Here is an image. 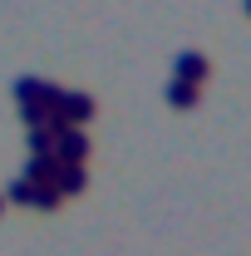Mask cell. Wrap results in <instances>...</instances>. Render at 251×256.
<instances>
[{"label": "cell", "instance_id": "cell-1", "mask_svg": "<svg viewBox=\"0 0 251 256\" xmlns=\"http://www.w3.org/2000/svg\"><path fill=\"white\" fill-rule=\"evenodd\" d=\"M54 158L64 168H84V158H89V133L84 128H64L60 138H54Z\"/></svg>", "mask_w": 251, "mask_h": 256}, {"label": "cell", "instance_id": "cell-2", "mask_svg": "<svg viewBox=\"0 0 251 256\" xmlns=\"http://www.w3.org/2000/svg\"><path fill=\"white\" fill-rule=\"evenodd\" d=\"M60 114L69 128H84L89 118H94V94H84V89H64V98H60Z\"/></svg>", "mask_w": 251, "mask_h": 256}, {"label": "cell", "instance_id": "cell-3", "mask_svg": "<svg viewBox=\"0 0 251 256\" xmlns=\"http://www.w3.org/2000/svg\"><path fill=\"white\" fill-rule=\"evenodd\" d=\"M60 168H64V162L54 158V153H44V158H25L20 178H25V182H34V188H54V182H60Z\"/></svg>", "mask_w": 251, "mask_h": 256}, {"label": "cell", "instance_id": "cell-4", "mask_svg": "<svg viewBox=\"0 0 251 256\" xmlns=\"http://www.w3.org/2000/svg\"><path fill=\"white\" fill-rule=\"evenodd\" d=\"M207 69H212V64H207V54H202V50H182V54H178V64H172V79H188V84H197V89H202Z\"/></svg>", "mask_w": 251, "mask_h": 256}, {"label": "cell", "instance_id": "cell-5", "mask_svg": "<svg viewBox=\"0 0 251 256\" xmlns=\"http://www.w3.org/2000/svg\"><path fill=\"white\" fill-rule=\"evenodd\" d=\"M54 188H60V197H79V192L89 188V172L84 168H60V182Z\"/></svg>", "mask_w": 251, "mask_h": 256}, {"label": "cell", "instance_id": "cell-6", "mask_svg": "<svg viewBox=\"0 0 251 256\" xmlns=\"http://www.w3.org/2000/svg\"><path fill=\"white\" fill-rule=\"evenodd\" d=\"M44 89H50V79H34V74L15 79V98L20 104H44Z\"/></svg>", "mask_w": 251, "mask_h": 256}, {"label": "cell", "instance_id": "cell-7", "mask_svg": "<svg viewBox=\"0 0 251 256\" xmlns=\"http://www.w3.org/2000/svg\"><path fill=\"white\" fill-rule=\"evenodd\" d=\"M197 98H202V89L188 84V79H172V84H168V104H172V108H192Z\"/></svg>", "mask_w": 251, "mask_h": 256}, {"label": "cell", "instance_id": "cell-8", "mask_svg": "<svg viewBox=\"0 0 251 256\" xmlns=\"http://www.w3.org/2000/svg\"><path fill=\"white\" fill-rule=\"evenodd\" d=\"M0 197H5V202H20V207H30V202H34V182H25V178H15V182H10V188L0 192Z\"/></svg>", "mask_w": 251, "mask_h": 256}, {"label": "cell", "instance_id": "cell-9", "mask_svg": "<svg viewBox=\"0 0 251 256\" xmlns=\"http://www.w3.org/2000/svg\"><path fill=\"white\" fill-rule=\"evenodd\" d=\"M44 153H54V133L50 128H30V158H44Z\"/></svg>", "mask_w": 251, "mask_h": 256}, {"label": "cell", "instance_id": "cell-10", "mask_svg": "<svg viewBox=\"0 0 251 256\" xmlns=\"http://www.w3.org/2000/svg\"><path fill=\"white\" fill-rule=\"evenodd\" d=\"M30 207H40V212H54L60 207V188H34V202Z\"/></svg>", "mask_w": 251, "mask_h": 256}, {"label": "cell", "instance_id": "cell-11", "mask_svg": "<svg viewBox=\"0 0 251 256\" xmlns=\"http://www.w3.org/2000/svg\"><path fill=\"white\" fill-rule=\"evenodd\" d=\"M20 114H25V124H30V128H44V124H50V108H44V104H20Z\"/></svg>", "mask_w": 251, "mask_h": 256}, {"label": "cell", "instance_id": "cell-12", "mask_svg": "<svg viewBox=\"0 0 251 256\" xmlns=\"http://www.w3.org/2000/svg\"><path fill=\"white\" fill-rule=\"evenodd\" d=\"M242 5H246V15H251V0H242Z\"/></svg>", "mask_w": 251, "mask_h": 256}, {"label": "cell", "instance_id": "cell-13", "mask_svg": "<svg viewBox=\"0 0 251 256\" xmlns=\"http://www.w3.org/2000/svg\"><path fill=\"white\" fill-rule=\"evenodd\" d=\"M0 212H5V197H0Z\"/></svg>", "mask_w": 251, "mask_h": 256}]
</instances>
